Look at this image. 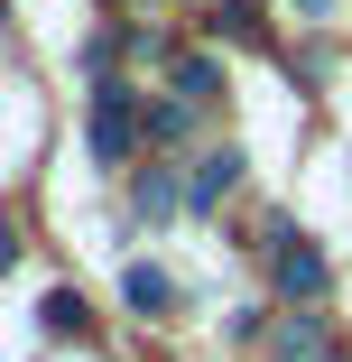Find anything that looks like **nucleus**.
<instances>
[{
    "label": "nucleus",
    "mask_w": 352,
    "mask_h": 362,
    "mask_svg": "<svg viewBox=\"0 0 352 362\" xmlns=\"http://www.w3.org/2000/svg\"><path fill=\"white\" fill-rule=\"evenodd\" d=\"M269 269H278V298H297V307H315V298H324V279H334L324 251H315L306 233H288V223L269 233Z\"/></svg>",
    "instance_id": "nucleus-1"
},
{
    "label": "nucleus",
    "mask_w": 352,
    "mask_h": 362,
    "mask_svg": "<svg viewBox=\"0 0 352 362\" xmlns=\"http://www.w3.org/2000/svg\"><path fill=\"white\" fill-rule=\"evenodd\" d=\"M130 149H139V93L130 84H93V158L121 168Z\"/></svg>",
    "instance_id": "nucleus-2"
},
{
    "label": "nucleus",
    "mask_w": 352,
    "mask_h": 362,
    "mask_svg": "<svg viewBox=\"0 0 352 362\" xmlns=\"http://www.w3.org/2000/svg\"><path fill=\"white\" fill-rule=\"evenodd\" d=\"M241 168H250L241 149H204V158H195V186H186V204H223V195L241 186Z\"/></svg>",
    "instance_id": "nucleus-3"
},
{
    "label": "nucleus",
    "mask_w": 352,
    "mask_h": 362,
    "mask_svg": "<svg viewBox=\"0 0 352 362\" xmlns=\"http://www.w3.org/2000/svg\"><path fill=\"white\" fill-rule=\"evenodd\" d=\"M37 325H47L56 344H93V307L75 298V288H47V307H37Z\"/></svg>",
    "instance_id": "nucleus-4"
},
{
    "label": "nucleus",
    "mask_w": 352,
    "mask_h": 362,
    "mask_svg": "<svg viewBox=\"0 0 352 362\" xmlns=\"http://www.w3.org/2000/svg\"><path fill=\"white\" fill-rule=\"evenodd\" d=\"M121 298H130L139 316H158V307H176V279L149 269V260H130V269H121Z\"/></svg>",
    "instance_id": "nucleus-5"
},
{
    "label": "nucleus",
    "mask_w": 352,
    "mask_h": 362,
    "mask_svg": "<svg viewBox=\"0 0 352 362\" xmlns=\"http://www.w3.org/2000/svg\"><path fill=\"white\" fill-rule=\"evenodd\" d=\"M130 204H139V214H149V223H167V214L186 204V186H176V168H149V177H139V186H130Z\"/></svg>",
    "instance_id": "nucleus-6"
},
{
    "label": "nucleus",
    "mask_w": 352,
    "mask_h": 362,
    "mask_svg": "<svg viewBox=\"0 0 352 362\" xmlns=\"http://www.w3.org/2000/svg\"><path fill=\"white\" fill-rule=\"evenodd\" d=\"M167 93H176V103H214V93H223V65H214V56H186L176 75H167Z\"/></svg>",
    "instance_id": "nucleus-7"
},
{
    "label": "nucleus",
    "mask_w": 352,
    "mask_h": 362,
    "mask_svg": "<svg viewBox=\"0 0 352 362\" xmlns=\"http://www.w3.org/2000/svg\"><path fill=\"white\" fill-rule=\"evenodd\" d=\"M186 130H195V103H176V93H167V103H149V139H158V149H176Z\"/></svg>",
    "instance_id": "nucleus-8"
},
{
    "label": "nucleus",
    "mask_w": 352,
    "mask_h": 362,
    "mask_svg": "<svg viewBox=\"0 0 352 362\" xmlns=\"http://www.w3.org/2000/svg\"><path fill=\"white\" fill-rule=\"evenodd\" d=\"M278 362H324V334H315V316L278 325Z\"/></svg>",
    "instance_id": "nucleus-9"
},
{
    "label": "nucleus",
    "mask_w": 352,
    "mask_h": 362,
    "mask_svg": "<svg viewBox=\"0 0 352 362\" xmlns=\"http://www.w3.org/2000/svg\"><path fill=\"white\" fill-rule=\"evenodd\" d=\"M10 260H19V233H10V223H0V279H10Z\"/></svg>",
    "instance_id": "nucleus-10"
},
{
    "label": "nucleus",
    "mask_w": 352,
    "mask_h": 362,
    "mask_svg": "<svg viewBox=\"0 0 352 362\" xmlns=\"http://www.w3.org/2000/svg\"><path fill=\"white\" fill-rule=\"evenodd\" d=\"M297 10H306V19H324V10H334V0H297Z\"/></svg>",
    "instance_id": "nucleus-11"
},
{
    "label": "nucleus",
    "mask_w": 352,
    "mask_h": 362,
    "mask_svg": "<svg viewBox=\"0 0 352 362\" xmlns=\"http://www.w3.org/2000/svg\"><path fill=\"white\" fill-rule=\"evenodd\" d=\"M0 19H10V0H0Z\"/></svg>",
    "instance_id": "nucleus-12"
}]
</instances>
